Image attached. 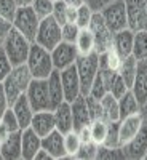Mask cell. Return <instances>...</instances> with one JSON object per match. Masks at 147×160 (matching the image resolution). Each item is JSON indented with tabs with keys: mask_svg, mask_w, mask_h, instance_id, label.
I'll return each instance as SVG.
<instances>
[{
	"mask_svg": "<svg viewBox=\"0 0 147 160\" xmlns=\"http://www.w3.org/2000/svg\"><path fill=\"white\" fill-rule=\"evenodd\" d=\"M32 78L34 77H32L29 68L26 64L15 66V68L11 69V72L7 75V78L2 82L10 106L15 102L21 95H24V93L27 91V87L31 85Z\"/></svg>",
	"mask_w": 147,
	"mask_h": 160,
	"instance_id": "obj_1",
	"label": "cell"
},
{
	"mask_svg": "<svg viewBox=\"0 0 147 160\" xmlns=\"http://www.w3.org/2000/svg\"><path fill=\"white\" fill-rule=\"evenodd\" d=\"M31 42L26 38L19 31H16L13 28L8 34V37L5 38V42L2 43V48L5 51V55L8 56L10 62L15 66H21V64H26L27 61V56H29V51H31Z\"/></svg>",
	"mask_w": 147,
	"mask_h": 160,
	"instance_id": "obj_2",
	"label": "cell"
},
{
	"mask_svg": "<svg viewBox=\"0 0 147 160\" xmlns=\"http://www.w3.org/2000/svg\"><path fill=\"white\" fill-rule=\"evenodd\" d=\"M26 66L29 68L31 74L34 78H48L50 74L55 71L53 66V59H51V51H48L47 48H43L38 43H32L31 45V51Z\"/></svg>",
	"mask_w": 147,
	"mask_h": 160,
	"instance_id": "obj_3",
	"label": "cell"
},
{
	"mask_svg": "<svg viewBox=\"0 0 147 160\" xmlns=\"http://www.w3.org/2000/svg\"><path fill=\"white\" fill-rule=\"evenodd\" d=\"M75 68L80 77V85H82V95L88 96L90 87L95 80L98 71H99V55L96 51L90 53V55H78L75 61Z\"/></svg>",
	"mask_w": 147,
	"mask_h": 160,
	"instance_id": "obj_4",
	"label": "cell"
},
{
	"mask_svg": "<svg viewBox=\"0 0 147 160\" xmlns=\"http://www.w3.org/2000/svg\"><path fill=\"white\" fill-rule=\"evenodd\" d=\"M62 42V32H61V24L53 18L47 16L43 19H40L38 31L35 37V43L42 45L48 51H51L58 43Z\"/></svg>",
	"mask_w": 147,
	"mask_h": 160,
	"instance_id": "obj_5",
	"label": "cell"
},
{
	"mask_svg": "<svg viewBox=\"0 0 147 160\" xmlns=\"http://www.w3.org/2000/svg\"><path fill=\"white\" fill-rule=\"evenodd\" d=\"M38 24H40V18L37 16V13L34 11L32 7H19L18 8L15 19H13V28L19 31L31 43L35 42Z\"/></svg>",
	"mask_w": 147,
	"mask_h": 160,
	"instance_id": "obj_6",
	"label": "cell"
},
{
	"mask_svg": "<svg viewBox=\"0 0 147 160\" xmlns=\"http://www.w3.org/2000/svg\"><path fill=\"white\" fill-rule=\"evenodd\" d=\"M99 13L112 32H118L128 28V15H126V7L123 0H112Z\"/></svg>",
	"mask_w": 147,
	"mask_h": 160,
	"instance_id": "obj_7",
	"label": "cell"
},
{
	"mask_svg": "<svg viewBox=\"0 0 147 160\" xmlns=\"http://www.w3.org/2000/svg\"><path fill=\"white\" fill-rule=\"evenodd\" d=\"M88 29L93 32V35H95V43H96V53L98 55H102V53H105L112 47L114 32L109 29V26L105 24V21L101 16L99 11H95Z\"/></svg>",
	"mask_w": 147,
	"mask_h": 160,
	"instance_id": "obj_8",
	"label": "cell"
},
{
	"mask_svg": "<svg viewBox=\"0 0 147 160\" xmlns=\"http://www.w3.org/2000/svg\"><path fill=\"white\" fill-rule=\"evenodd\" d=\"M26 96H27L34 112L50 109V96H48L47 78H32L31 85L27 87V91H26Z\"/></svg>",
	"mask_w": 147,
	"mask_h": 160,
	"instance_id": "obj_9",
	"label": "cell"
},
{
	"mask_svg": "<svg viewBox=\"0 0 147 160\" xmlns=\"http://www.w3.org/2000/svg\"><path fill=\"white\" fill-rule=\"evenodd\" d=\"M128 15V28L131 31L147 29V7L145 0H123Z\"/></svg>",
	"mask_w": 147,
	"mask_h": 160,
	"instance_id": "obj_10",
	"label": "cell"
},
{
	"mask_svg": "<svg viewBox=\"0 0 147 160\" xmlns=\"http://www.w3.org/2000/svg\"><path fill=\"white\" fill-rule=\"evenodd\" d=\"M78 58V51L75 43H69V42H62L58 43L55 48L51 50V59H53V66L56 71H62L69 66L75 64Z\"/></svg>",
	"mask_w": 147,
	"mask_h": 160,
	"instance_id": "obj_11",
	"label": "cell"
},
{
	"mask_svg": "<svg viewBox=\"0 0 147 160\" xmlns=\"http://www.w3.org/2000/svg\"><path fill=\"white\" fill-rule=\"evenodd\" d=\"M59 75H61L64 98H66V101L72 102L75 98H78L80 95H82V85H80V77H78L75 64L59 71Z\"/></svg>",
	"mask_w": 147,
	"mask_h": 160,
	"instance_id": "obj_12",
	"label": "cell"
},
{
	"mask_svg": "<svg viewBox=\"0 0 147 160\" xmlns=\"http://www.w3.org/2000/svg\"><path fill=\"white\" fill-rule=\"evenodd\" d=\"M122 151L125 154V158H135V160L147 158V123L145 122L142 123L138 135L122 146Z\"/></svg>",
	"mask_w": 147,
	"mask_h": 160,
	"instance_id": "obj_13",
	"label": "cell"
},
{
	"mask_svg": "<svg viewBox=\"0 0 147 160\" xmlns=\"http://www.w3.org/2000/svg\"><path fill=\"white\" fill-rule=\"evenodd\" d=\"M144 123V117H142V111L138 114L128 115L125 118L118 120V135H120V144H126L128 141H131L138 135V131L141 130Z\"/></svg>",
	"mask_w": 147,
	"mask_h": 160,
	"instance_id": "obj_14",
	"label": "cell"
},
{
	"mask_svg": "<svg viewBox=\"0 0 147 160\" xmlns=\"http://www.w3.org/2000/svg\"><path fill=\"white\" fill-rule=\"evenodd\" d=\"M133 95L136 96L138 102L141 104V108L147 106V59L138 61L136 68V77L131 87Z\"/></svg>",
	"mask_w": 147,
	"mask_h": 160,
	"instance_id": "obj_15",
	"label": "cell"
},
{
	"mask_svg": "<svg viewBox=\"0 0 147 160\" xmlns=\"http://www.w3.org/2000/svg\"><path fill=\"white\" fill-rule=\"evenodd\" d=\"M21 149L24 160H34L37 151L42 149V138L31 127L21 130Z\"/></svg>",
	"mask_w": 147,
	"mask_h": 160,
	"instance_id": "obj_16",
	"label": "cell"
},
{
	"mask_svg": "<svg viewBox=\"0 0 147 160\" xmlns=\"http://www.w3.org/2000/svg\"><path fill=\"white\" fill-rule=\"evenodd\" d=\"M31 128L37 133L40 138H43L53 130H56V123H55V114L53 111L47 109V111H38L34 112L32 122H31Z\"/></svg>",
	"mask_w": 147,
	"mask_h": 160,
	"instance_id": "obj_17",
	"label": "cell"
},
{
	"mask_svg": "<svg viewBox=\"0 0 147 160\" xmlns=\"http://www.w3.org/2000/svg\"><path fill=\"white\" fill-rule=\"evenodd\" d=\"M42 149H45L51 158H67L64 149V135L58 130H53L50 135L42 138Z\"/></svg>",
	"mask_w": 147,
	"mask_h": 160,
	"instance_id": "obj_18",
	"label": "cell"
},
{
	"mask_svg": "<svg viewBox=\"0 0 147 160\" xmlns=\"http://www.w3.org/2000/svg\"><path fill=\"white\" fill-rule=\"evenodd\" d=\"M71 109H72V117H74V130H80L85 125L91 123V115L88 111V104H86V96L80 95L71 102Z\"/></svg>",
	"mask_w": 147,
	"mask_h": 160,
	"instance_id": "obj_19",
	"label": "cell"
},
{
	"mask_svg": "<svg viewBox=\"0 0 147 160\" xmlns=\"http://www.w3.org/2000/svg\"><path fill=\"white\" fill-rule=\"evenodd\" d=\"M11 109H13V112H15L16 118H18L21 130L31 127L32 117H34V109H32V106H31L27 96H26V93H24V95H21L15 102L11 104Z\"/></svg>",
	"mask_w": 147,
	"mask_h": 160,
	"instance_id": "obj_20",
	"label": "cell"
},
{
	"mask_svg": "<svg viewBox=\"0 0 147 160\" xmlns=\"http://www.w3.org/2000/svg\"><path fill=\"white\" fill-rule=\"evenodd\" d=\"M53 114H55V123L58 131L64 135V133L74 130V117L69 101H62L56 109H53Z\"/></svg>",
	"mask_w": 147,
	"mask_h": 160,
	"instance_id": "obj_21",
	"label": "cell"
},
{
	"mask_svg": "<svg viewBox=\"0 0 147 160\" xmlns=\"http://www.w3.org/2000/svg\"><path fill=\"white\" fill-rule=\"evenodd\" d=\"M48 82V96H50V109H56L58 106L66 101L64 98V91H62V83H61V75L59 71H53L50 77L47 78Z\"/></svg>",
	"mask_w": 147,
	"mask_h": 160,
	"instance_id": "obj_22",
	"label": "cell"
},
{
	"mask_svg": "<svg viewBox=\"0 0 147 160\" xmlns=\"http://www.w3.org/2000/svg\"><path fill=\"white\" fill-rule=\"evenodd\" d=\"M133 40H135V31L126 28V29H122L118 32H114L112 47L118 51V55L122 58H126L133 51Z\"/></svg>",
	"mask_w": 147,
	"mask_h": 160,
	"instance_id": "obj_23",
	"label": "cell"
},
{
	"mask_svg": "<svg viewBox=\"0 0 147 160\" xmlns=\"http://www.w3.org/2000/svg\"><path fill=\"white\" fill-rule=\"evenodd\" d=\"M2 158L3 160H19V158H22L21 130L11 133V135L2 142Z\"/></svg>",
	"mask_w": 147,
	"mask_h": 160,
	"instance_id": "obj_24",
	"label": "cell"
},
{
	"mask_svg": "<svg viewBox=\"0 0 147 160\" xmlns=\"http://www.w3.org/2000/svg\"><path fill=\"white\" fill-rule=\"evenodd\" d=\"M118 109H120V118H125L128 115L138 114L142 111L141 104L138 102L136 96L133 95L131 90H128L122 98H118Z\"/></svg>",
	"mask_w": 147,
	"mask_h": 160,
	"instance_id": "obj_25",
	"label": "cell"
},
{
	"mask_svg": "<svg viewBox=\"0 0 147 160\" xmlns=\"http://www.w3.org/2000/svg\"><path fill=\"white\" fill-rule=\"evenodd\" d=\"M99 101H101V106H102L104 118L107 120V122H118L120 120L118 99L112 95V93H105Z\"/></svg>",
	"mask_w": 147,
	"mask_h": 160,
	"instance_id": "obj_26",
	"label": "cell"
},
{
	"mask_svg": "<svg viewBox=\"0 0 147 160\" xmlns=\"http://www.w3.org/2000/svg\"><path fill=\"white\" fill-rule=\"evenodd\" d=\"M75 47L78 55H90V53L96 51V43H95V35L93 32L85 28V29H80L77 40H75Z\"/></svg>",
	"mask_w": 147,
	"mask_h": 160,
	"instance_id": "obj_27",
	"label": "cell"
},
{
	"mask_svg": "<svg viewBox=\"0 0 147 160\" xmlns=\"http://www.w3.org/2000/svg\"><path fill=\"white\" fill-rule=\"evenodd\" d=\"M136 68H138V61L136 58L130 55L126 58H123V62H122V68H120L118 74L122 75V78L125 80L126 87L131 90L133 87V82H135V77H136Z\"/></svg>",
	"mask_w": 147,
	"mask_h": 160,
	"instance_id": "obj_28",
	"label": "cell"
},
{
	"mask_svg": "<svg viewBox=\"0 0 147 160\" xmlns=\"http://www.w3.org/2000/svg\"><path fill=\"white\" fill-rule=\"evenodd\" d=\"M131 55L136 58V61L147 59V29L135 32V40H133V51H131Z\"/></svg>",
	"mask_w": 147,
	"mask_h": 160,
	"instance_id": "obj_29",
	"label": "cell"
},
{
	"mask_svg": "<svg viewBox=\"0 0 147 160\" xmlns=\"http://www.w3.org/2000/svg\"><path fill=\"white\" fill-rule=\"evenodd\" d=\"M80 146H82V139L77 130H71L67 133H64V149L67 158H75Z\"/></svg>",
	"mask_w": 147,
	"mask_h": 160,
	"instance_id": "obj_30",
	"label": "cell"
},
{
	"mask_svg": "<svg viewBox=\"0 0 147 160\" xmlns=\"http://www.w3.org/2000/svg\"><path fill=\"white\" fill-rule=\"evenodd\" d=\"M91 128V139L95 141L96 144L102 146L104 139L107 136V130H109V122L104 118H98V120H91L90 123Z\"/></svg>",
	"mask_w": 147,
	"mask_h": 160,
	"instance_id": "obj_31",
	"label": "cell"
},
{
	"mask_svg": "<svg viewBox=\"0 0 147 160\" xmlns=\"http://www.w3.org/2000/svg\"><path fill=\"white\" fill-rule=\"evenodd\" d=\"M99 58H101V61L107 66L109 69H112L114 72H118L120 68H122V62H123V58L118 55V51H117L114 47H110L105 53L99 55Z\"/></svg>",
	"mask_w": 147,
	"mask_h": 160,
	"instance_id": "obj_32",
	"label": "cell"
},
{
	"mask_svg": "<svg viewBox=\"0 0 147 160\" xmlns=\"http://www.w3.org/2000/svg\"><path fill=\"white\" fill-rule=\"evenodd\" d=\"M128 90L130 88L126 87L125 80L122 78V75H120L118 72H115L114 77H112V80H110V85H109V93H112V95L118 99V98H122Z\"/></svg>",
	"mask_w": 147,
	"mask_h": 160,
	"instance_id": "obj_33",
	"label": "cell"
},
{
	"mask_svg": "<svg viewBox=\"0 0 147 160\" xmlns=\"http://www.w3.org/2000/svg\"><path fill=\"white\" fill-rule=\"evenodd\" d=\"M93 15H95V11H93L86 3H83V5H80L78 8H77V26L80 29H85V28H88L90 26V22H91V18H93Z\"/></svg>",
	"mask_w": 147,
	"mask_h": 160,
	"instance_id": "obj_34",
	"label": "cell"
},
{
	"mask_svg": "<svg viewBox=\"0 0 147 160\" xmlns=\"http://www.w3.org/2000/svg\"><path fill=\"white\" fill-rule=\"evenodd\" d=\"M98 149H99V144H96L95 141H86V142H82L80 149L75 155V158H96L98 157Z\"/></svg>",
	"mask_w": 147,
	"mask_h": 160,
	"instance_id": "obj_35",
	"label": "cell"
},
{
	"mask_svg": "<svg viewBox=\"0 0 147 160\" xmlns=\"http://www.w3.org/2000/svg\"><path fill=\"white\" fill-rule=\"evenodd\" d=\"M102 146H105V148H122L120 135H118V122H109L107 136H105Z\"/></svg>",
	"mask_w": 147,
	"mask_h": 160,
	"instance_id": "obj_36",
	"label": "cell"
},
{
	"mask_svg": "<svg viewBox=\"0 0 147 160\" xmlns=\"http://www.w3.org/2000/svg\"><path fill=\"white\" fill-rule=\"evenodd\" d=\"M53 5H55V2H53V0H34L31 7H32L34 11L37 13V16H38L40 19H43V18H47V16H51Z\"/></svg>",
	"mask_w": 147,
	"mask_h": 160,
	"instance_id": "obj_37",
	"label": "cell"
},
{
	"mask_svg": "<svg viewBox=\"0 0 147 160\" xmlns=\"http://www.w3.org/2000/svg\"><path fill=\"white\" fill-rule=\"evenodd\" d=\"M18 8H19V5L16 3V0H0V16L11 22L15 19Z\"/></svg>",
	"mask_w": 147,
	"mask_h": 160,
	"instance_id": "obj_38",
	"label": "cell"
},
{
	"mask_svg": "<svg viewBox=\"0 0 147 160\" xmlns=\"http://www.w3.org/2000/svg\"><path fill=\"white\" fill-rule=\"evenodd\" d=\"M105 93H109V90H107V87H105V83H104V80H102L101 74L98 72L96 77H95V80H93L91 87H90L88 96H93V98H96V99H101V98L105 95Z\"/></svg>",
	"mask_w": 147,
	"mask_h": 160,
	"instance_id": "obj_39",
	"label": "cell"
},
{
	"mask_svg": "<svg viewBox=\"0 0 147 160\" xmlns=\"http://www.w3.org/2000/svg\"><path fill=\"white\" fill-rule=\"evenodd\" d=\"M67 3L64 0H55V5H53V13L51 16L55 18L61 26L67 22Z\"/></svg>",
	"mask_w": 147,
	"mask_h": 160,
	"instance_id": "obj_40",
	"label": "cell"
},
{
	"mask_svg": "<svg viewBox=\"0 0 147 160\" xmlns=\"http://www.w3.org/2000/svg\"><path fill=\"white\" fill-rule=\"evenodd\" d=\"M61 32H62V40L69 43H75L77 35L80 32V28L77 26V22H66L61 26Z\"/></svg>",
	"mask_w": 147,
	"mask_h": 160,
	"instance_id": "obj_41",
	"label": "cell"
},
{
	"mask_svg": "<svg viewBox=\"0 0 147 160\" xmlns=\"http://www.w3.org/2000/svg\"><path fill=\"white\" fill-rule=\"evenodd\" d=\"M0 122H2V123L10 130V133H15V131H19V130H21V128H19V122H18V118H16L15 112H13L11 106L3 112L2 118H0Z\"/></svg>",
	"mask_w": 147,
	"mask_h": 160,
	"instance_id": "obj_42",
	"label": "cell"
},
{
	"mask_svg": "<svg viewBox=\"0 0 147 160\" xmlns=\"http://www.w3.org/2000/svg\"><path fill=\"white\" fill-rule=\"evenodd\" d=\"M86 104H88V111L91 115V120H98V118H104V112H102V106L101 101L93 98V96H86ZM105 120V118H104Z\"/></svg>",
	"mask_w": 147,
	"mask_h": 160,
	"instance_id": "obj_43",
	"label": "cell"
},
{
	"mask_svg": "<svg viewBox=\"0 0 147 160\" xmlns=\"http://www.w3.org/2000/svg\"><path fill=\"white\" fill-rule=\"evenodd\" d=\"M11 69H13V64L10 62L8 56L5 55L3 48H0V83L7 78V75L11 72Z\"/></svg>",
	"mask_w": 147,
	"mask_h": 160,
	"instance_id": "obj_44",
	"label": "cell"
},
{
	"mask_svg": "<svg viewBox=\"0 0 147 160\" xmlns=\"http://www.w3.org/2000/svg\"><path fill=\"white\" fill-rule=\"evenodd\" d=\"M11 29H13V22L0 16V45L5 42V38L8 37Z\"/></svg>",
	"mask_w": 147,
	"mask_h": 160,
	"instance_id": "obj_45",
	"label": "cell"
},
{
	"mask_svg": "<svg viewBox=\"0 0 147 160\" xmlns=\"http://www.w3.org/2000/svg\"><path fill=\"white\" fill-rule=\"evenodd\" d=\"M112 0H85V3L93 10V11H101L105 5H109Z\"/></svg>",
	"mask_w": 147,
	"mask_h": 160,
	"instance_id": "obj_46",
	"label": "cell"
},
{
	"mask_svg": "<svg viewBox=\"0 0 147 160\" xmlns=\"http://www.w3.org/2000/svg\"><path fill=\"white\" fill-rule=\"evenodd\" d=\"M10 108V102H8V98H7V93L3 90V85L0 83V118H2L3 112Z\"/></svg>",
	"mask_w": 147,
	"mask_h": 160,
	"instance_id": "obj_47",
	"label": "cell"
},
{
	"mask_svg": "<svg viewBox=\"0 0 147 160\" xmlns=\"http://www.w3.org/2000/svg\"><path fill=\"white\" fill-rule=\"evenodd\" d=\"M78 135H80V139H82V142H86V141H93L91 139V128L90 125H85L78 130Z\"/></svg>",
	"mask_w": 147,
	"mask_h": 160,
	"instance_id": "obj_48",
	"label": "cell"
},
{
	"mask_svg": "<svg viewBox=\"0 0 147 160\" xmlns=\"http://www.w3.org/2000/svg\"><path fill=\"white\" fill-rule=\"evenodd\" d=\"M75 21H77V8L67 7V22H75Z\"/></svg>",
	"mask_w": 147,
	"mask_h": 160,
	"instance_id": "obj_49",
	"label": "cell"
},
{
	"mask_svg": "<svg viewBox=\"0 0 147 160\" xmlns=\"http://www.w3.org/2000/svg\"><path fill=\"white\" fill-rule=\"evenodd\" d=\"M10 135H11L10 130H8V128H7V127L2 123V122H0V142H3V141H5V139H7Z\"/></svg>",
	"mask_w": 147,
	"mask_h": 160,
	"instance_id": "obj_50",
	"label": "cell"
},
{
	"mask_svg": "<svg viewBox=\"0 0 147 160\" xmlns=\"http://www.w3.org/2000/svg\"><path fill=\"white\" fill-rule=\"evenodd\" d=\"M48 158H51V155H50L45 149H38V151H37L35 160H48Z\"/></svg>",
	"mask_w": 147,
	"mask_h": 160,
	"instance_id": "obj_51",
	"label": "cell"
},
{
	"mask_svg": "<svg viewBox=\"0 0 147 160\" xmlns=\"http://www.w3.org/2000/svg\"><path fill=\"white\" fill-rule=\"evenodd\" d=\"M66 3H67L69 7H75V8H78L80 5H83L85 3V0H64Z\"/></svg>",
	"mask_w": 147,
	"mask_h": 160,
	"instance_id": "obj_52",
	"label": "cell"
},
{
	"mask_svg": "<svg viewBox=\"0 0 147 160\" xmlns=\"http://www.w3.org/2000/svg\"><path fill=\"white\" fill-rule=\"evenodd\" d=\"M32 2H34V0H16V3L19 7H31Z\"/></svg>",
	"mask_w": 147,
	"mask_h": 160,
	"instance_id": "obj_53",
	"label": "cell"
},
{
	"mask_svg": "<svg viewBox=\"0 0 147 160\" xmlns=\"http://www.w3.org/2000/svg\"><path fill=\"white\" fill-rule=\"evenodd\" d=\"M142 117H144V122L147 123V106H145V108H142Z\"/></svg>",
	"mask_w": 147,
	"mask_h": 160,
	"instance_id": "obj_54",
	"label": "cell"
},
{
	"mask_svg": "<svg viewBox=\"0 0 147 160\" xmlns=\"http://www.w3.org/2000/svg\"><path fill=\"white\" fill-rule=\"evenodd\" d=\"M0 158H2V142H0Z\"/></svg>",
	"mask_w": 147,
	"mask_h": 160,
	"instance_id": "obj_55",
	"label": "cell"
},
{
	"mask_svg": "<svg viewBox=\"0 0 147 160\" xmlns=\"http://www.w3.org/2000/svg\"><path fill=\"white\" fill-rule=\"evenodd\" d=\"M145 7H147V0H145Z\"/></svg>",
	"mask_w": 147,
	"mask_h": 160,
	"instance_id": "obj_56",
	"label": "cell"
},
{
	"mask_svg": "<svg viewBox=\"0 0 147 160\" xmlns=\"http://www.w3.org/2000/svg\"><path fill=\"white\" fill-rule=\"evenodd\" d=\"M0 48H2V45H0Z\"/></svg>",
	"mask_w": 147,
	"mask_h": 160,
	"instance_id": "obj_57",
	"label": "cell"
},
{
	"mask_svg": "<svg viewBox=\"0 0 147 160\" xmlns=\"http://www.w3.org/2000/svg\"><path fill=\"white\" fill-rule=\"evenodd\" d=\"M53 2H55V0H53Z\"/></svg>",
	"mask_w": 147,
	"mask_h": 160,
	"instance_id": "obj_58",
	"label": "cell"
}]
</instances>
